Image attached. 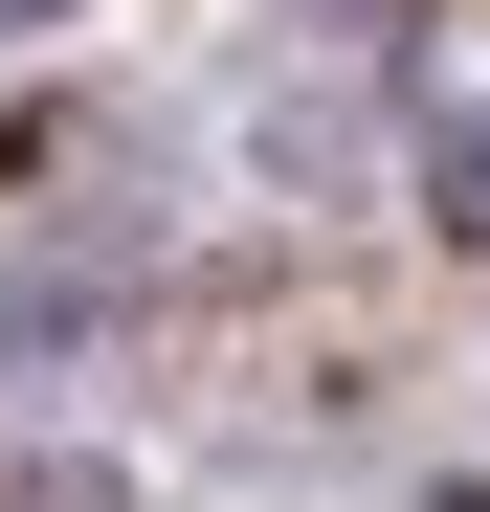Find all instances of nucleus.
<instances>
[{
    "instance_id": "obj_1",
    "label": "nucleus",
    "mask_w": 490,
    "mask_h": 512,
    "mask_svg": "<svg viewBox=\"0 0 490 512\" xmlns=\"http://www.w3.org/2000/svg\"><path fill=\"white\" fill-rule=\"evenodd\" d=\"M424 201H446V223L490 245V112H446V134H424Z\"/></svg>"
},
{
    "instance_id": "obj_2",
    "label": "nucleus",
    "mask_w": 490,
    "mask_h": 512,
    "mask_svg": "<svg viewBox=\"0 0 490 512\" xmlns=\"http://www.w3.org/2000/svg\"><path fill=\"white\" fill-rule=\"evenodd\" d=\"M0 23H67V0H0Z\"/></svg>"
}]
</instances>
